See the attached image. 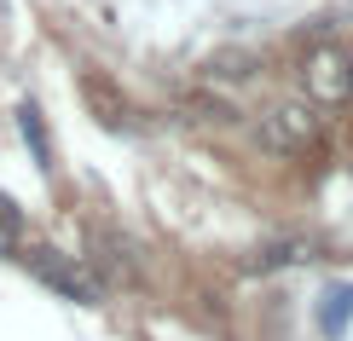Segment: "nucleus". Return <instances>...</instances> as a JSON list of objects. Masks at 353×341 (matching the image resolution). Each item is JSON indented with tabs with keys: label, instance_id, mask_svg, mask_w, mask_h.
<instances>
[{
	"label": "nucleus",
	"instance_id": "1",
	"mask_svg": "<svg viewBox=\"0 0 353 341\" xmlns=\"http://www.w3.org/2000/svg\"><path fill=\"white\" fill-rule=\"evenodd\" d=\"M255 139L267 145L272 156H307L319 139H325V116H319L313 99H284V105H272L261 116Z\"/></svg>",
	"mask_w": 353,
	"mask_h": 341
},
{
	"label": "nucleus",
	"instance_id": "2",
	"mask_svg": "<svg viewBox=\"0 0 353 341\" xmlns=\"http://www.w3.org/2000/svg\"><path fill=\"white\" fill-rule=\"evenodd\" d=\"M18 260H23L47 289H58L64 301L99 307V295H105V284L93 278V266L76 260V255H64V249H52V243H23V249H18Z\"/></svg>",
	"mask_w": 353,
	"mask_h": 341
},
{
	"label": "nucleus",
	"instance_id": "3",
	"mask_svg": "<svg viewBox=\"0 0 353 341\" xmlns=\"http://www.w3.org/2000/svg\"><path fill=\"white\" fill-rule=\"evenodd\" d=\"M301 87L313 105H347L353 99V52L325 41V47H313L301 58Z\"/></svg>",
	"mask_w": 353,
	"mask_h": 341
},
{
	"label": "nucleus",
	"instance_id": "4",
	"mask_svg": "<svg viewBox=\"0 0 353 341\" xmlns=\"http://www.w3.org/2000/svg\"><path fill=\"white\" fill-rule=\"evenodd\" d=\"M81 99H87V110L99 116V127H110V133L134 127V105H128V93L105 76V70H87L81 76Z\"/></svg>",
	"mask_w": 353,
	"mask_h": 341
},
{
	"label": "nucleus",
	"instance_id": "5",
	"mask_svg": "<svg viewBox=\"0 0 353 341\" xmlns=\"http://www.w3.org/2000/svg\"><path fill=\"white\" fill-rule=\"evenodd\" d=\"M255 70H261V58H255V52L226 47V52H214L209 64H203V76H209V81H249Z\"/></svg>",
	"mask_w": 353,
	"mask_h": 341
},
{
	"label": "nucleus",
	"instance_id": "6",
	"mask_svg": "<svg viewBox=\"0 0 353 341\" xmlns=\"http://www.w3.org/2000/svg\"><path fill=\"white\" fill-rule=\"evenodd\" d=\"M93 249H99V255H93V260H99V272H105L110 284L134 278V260H128V243H116L110 231H99V237H93Z\"/></svg>",
	"mask_w": 353,
	"mask_h": 341
},
{
	"label": "nucleus",
	"instance_id": "7",
	"mask_svg": "<svg viewBox=\"0 0 353 341\" xmlns=\"http://www.w3.org/2000/svg\"><path fill=\"white\" fill-rule=\"evenodd\" d=\"M301 255H307V243L278 237V243H261L255 255H249V272H278V266H290V260H301Z\"/></svg>",
	"mask_w": 353,
	"mask_h": 341
},
{
	"label": "nucleus",
	"instance_id": "8",
	"mask_svg": "<svg viewBox=\"0 0 353 341\" xmlns=\"http://www.w3.org/2000/svg\"><path fill=\"white\" fill-rule=\"evenodd\" d=\"M23 249V214H18V203L0 191V255H18Z\"/></svg>",
	"mask_w": 353,
	"mask_h": 341
},
{
	"label": "nucleus",
	"instance_id": "9",
	"mask_svg": "<svg viewBox=\"0 0 353 341\" xmlns=\"http://www.w3.org/2000/svg\"><path fill=\"white\" fill-rule=\"evenodd\" d=\"M18 127H23V139L35 145V162H41V168H52V139H47V127H41V110L35 105L18 110Z\"/></svg>",
	"mask_w": 353,
	"mask_h": 341
}]
</instances>
